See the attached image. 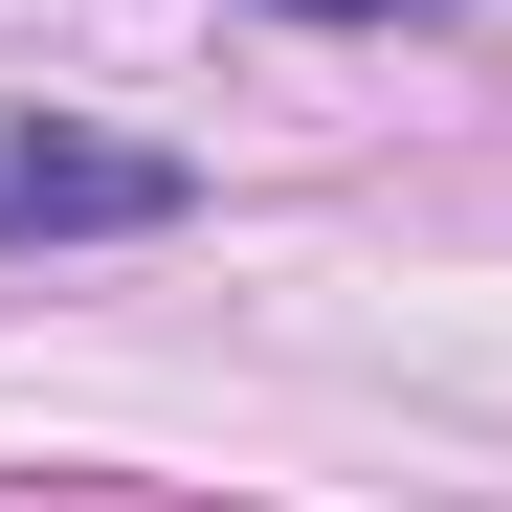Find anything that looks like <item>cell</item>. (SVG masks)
<instances>
[{
	"instance_id": "2",
	"label": "cell",
	"mask_w": 512,
	"mask_h": 512,
	"mask_svg": "<svg viewBox=\"0 0 512 512\" xmlns=\"http://www.w3.org/2000/svg\"><path fill=\"white\" fill-rule=\"evenodd\" d=\"M290 23H379V0H290Z\"/></svg>"
},
{
	"instance_id": "1",
	"label": "cell",
	"mask_w": 512,
	"mask_h": 512,
	"mask_svg": "<svg viewBox=\"0 0 512 512\" xmlns=\"http://www.w3.org/2000/svg\"><path fill=\"white\" fill-rule=\"evenodd\" d=\"M201 179L179 156H134V134H0V245H156Z\"/></svg>"
}]
</instances>
